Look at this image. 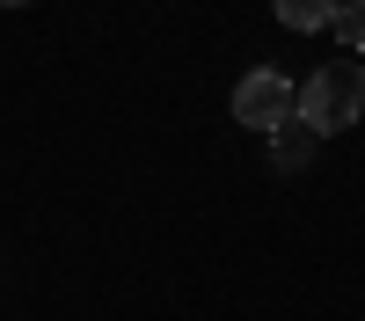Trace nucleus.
<instances>
[{"label": "nucleus", "instance_id": "obj_1", "mask_svg": "<svg viewBox=\"0 0 365 321\" xmlns=\"http://www.w3.org/2000/svg\"><path fill=\"white\" fill-rule=\"evenodd\" d=\"M358 117H365V73H358V58H329V66H314L307 80H299V125H307L314 139L351 132Z\"/></svg>", "mask_w": 365, "mask_h": 321}, {"label": "nucleus", "instance_id": "obj_2", "mask_svg": "<svg viewBox=\"0 0 365 321\" xmlns=\"http://www.w3.org/2000/svg\"><path fill=\"white\" fill-rule=\"evenodd\" d=\"M292 117H299V80H292V73L256 66V73L234 80V125H249V132H285Z\"/></svg>", "mask_w": 365, "mask_h": 321}, {"label": "nucleus", "instance_id": "obj_3", "mask_svg": "<svg viewBox=\"0 0 365 321\" xmlns=\"http://www.w3.org/2000/svg\"><path fill=\"white\" fill-rule=\"evenodd\" d=\"M270 139H278V146H270V154H278V168H307V161H314V132L299 125V117H292L285 132H270Z\"/></svg>", "mask_w": 365, "mask_h": 321}, {"label": "nucleus", "instance_id": "obj_4", "mask_svg": "<svg viewBox=\"0 0 365 321\" xmlns=\"http://www.w3.org/2000/svg\"><path fill=\"white\" fill-rule=\"evenodd\" d=\"M278 22L285 29H329L336 22V0H278Z\"/></svg>", "mask_w": 365, "mask_h": 321}, {"label": "nucleus", "instance_id": "obj_5", "mask_svg": "<svg viewBox=\"0 0 365 321\" xmlns=\"http://www.w3.org/2000/svg\"><path fill=\"white\" fill-rule=\"evenodd\" d=\"M344 37V58H358L365 51V0H336V22H329Z\"/></svg>", "mask_w": 365, "mask_h": 321}, {"label": "nucleus", "instance_id": "obj_6", "mask_svg": "<svg viewBox=\"0 0 365 321\" xmlns=\"http://www.w3.org/2000/svg\"><path fill=\"white\" fill-rule=\"evenodd\" d=\"M0 8H29V0H0Z\"/></svg>", "mask_w": 365, "mask_h": 321}]
</instances>
